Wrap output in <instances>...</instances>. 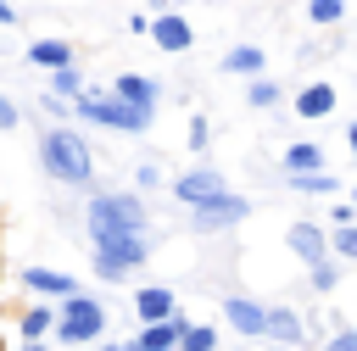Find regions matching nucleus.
Returning a JSON list of instances; mask_svg holds the SVG:
<instances>
[{
    "label": "nucleus",
    "instance_id": "nucleus-14",
    "mask_svg": "<svg viewBox=\"0 0 357 351\" xmlns=\"http://www.w3.org/2000/svg\"><path fill=\"white\" fill-rule=\"evenodd\" d=\"M134 312H139L145 323L167 318V312H173V290H162V284H156V290H139V295H134Z\"/></svg>",
    "mask_w": 357,
    "mask_h": 351
},
{
    "label": "nucleus",
    "instance_id": "nucleus-21",
    "mask_svg": "<svg viewBox=\"0 0 357 351\" xmlns=\"http://www.w3.org/2000/svg\"><path fill=\"white\" fill-rule=\"evenodd\" d=\"M335 251H340L346 262H357V228H351V223H340V234H335Z\"/></svg>",
    "mask_w": 357,
    "mask_h": 351
},
{
    "label": "nucleus",
    "instance_id": "nucleus-30",
    "mask_svg": "<svg viewBox=\"0 0 357 351\" xmlns=\"http://www.w3.org/2000/svg\"><path fill=\"white\" fill-rule=\"evenodd\" d=\"M22 351H45V345H22Z\"/></svg>",
    "mask_w": 357,
    "mask_h": 351
},
{
    "label": "nucleus",
    "instance_id": "nucleus-17",
    "mask_svg": "<svg viewBox=\"0 0 357 351\" xmlns=\"http://www.w3.org/2000/svg\"><path fill=\"white\" fill-rule=\"evenodd\" d=\"M28 61H39V67H67V61H73V50H67L61 39H39V45L28 50Z\"/></svg>",
    "mask_w": 357,
    "mask_h": 351
},
{
    "label": "nucleus",
    "instance_id": "nucleus-29",
    "mask_svg": "<svg viewBox=\"0 0 357 351\" xmlns=\"http://www.w3.org/2000/svg\"><path fill=\"white\" fill-rule=\"evenodd\" d=\"M351 150H357V123H351Z\"/></svg>",
    "mask_w": 357,
    "mask_h": 351
},
{
    "label": "nucleus",
    "instance_id": "nucleus-24",
    "mask_svg": "<svg viewBox=\"0 0 357 351\" xmlns=\"http://www.w3.org/2000/svg\"><path fill=\"white\" fill-rule=\"evenodd\" d=\"M273 100H279L273 84H251V106H273Z\"/></svg>",
    "mask_w": 357,
    "mask_h": 351
},
{
    "label": "nucleus",
    "instance_id": "nucleus-20",
    "mask_svg": "<svg viewBox=\"0 0 357 351\" xmlns=\"http://www.w3.org/2000/svg\"><path fill=\"white\" fill-rule=\"evenodd\" d=\"M45 329H50V312H45V306H33V312L22 318V334H28V340H39Z\"/></svg>",
    "mask_w": 357,
    "mask_h": 351
},
{
    "label": "nucleus",
    "instance_id": "nucleus-4",
    "mask_svg": "<svg viewBox=\"0 0 357 351\" xmlns=\"http://www.w3.org/2000/svg\"><path fill=\"white\" fill-rule=\"evenodd\" d=\"M100 329H106V312H100V301H89V295H67V312H61V323H56V334L67 340V345H84V340H100Z\"/></svg>",
    "mask_w": 357,
    "mask_h": 351
},
{
    "label": "nucleus",
    "instance_id": "nucleus-23",
    "mask_svg": "<svg viewBox=\"0 0 357 351\" xmlns=\"http://www.w3.org/2000/svg\"><path fill=\"white\" fill-rule=\"evenodd\" d=\"M56 89H61V95H78V67H73V61L56 67Z\"/></svg>",
    "mask_w": 357,
    "mask_h": 351
},
{
    "label": "nucleus",
    "instance_id": "nucleus-16",
    "mask_svg": "<svg viewBox=\"0 0 357 351\" xmlns=\"http://www.w3.org/2000/svg\"><path fill=\"white\" fill-rule=\"evenodd\" d=\"M117 95L128 100V106H139V111H151V100H156V89H151V78H117Z\"/></svg>",
    "mask_w": 357,
    "mask_h": 351
},
{
    "label": "nucleus",
    "instance_id": "nucleus-10",
    "mask_svg": "<svg viewBox=\"0 0 357 351\" xmlns=\"http://www.w3.org/2000/svg\"><path fill=\"white\" fill-rule=\"evenodd\" d=\"M151 33H156L162 50H190V22H178V17H156Z\"/></svg>",
    "mask_w": 357,
    "mask_h": 351
},
{
    "label": "nucleus",
    "instance_id": "nucleus-28",
    "mask_svg": "<svg viewBox=\"0 0 357 351\" xmlns=\"http://www.w3.org/2000/svg\"><path fill=\"white\" fill-rule=\"evenodd\" d=\"M6 22H17V17H11V6H6V0H0V28H6Z\"/></svg>",
    "mask_w": 357,
    "mask_h": 351
},
{
    "label": "nucleus",
    "instance_id": "nucleus-5",
    "mask_svg": "<svg viewBox=\"0 0 357 351\" xmlns=\"http://www.w3.org/2000/svg\"><path fill=\"white\" fill-rule=\"evenodd\" d=\"M89 223H112V228H139L145 234V212L134 195H100L89 201Z\"/></svg>",
    "mask_w": 357,
    "mask_h": 351
},
{
    "label": "nucleus",
    "instance_id": "nucleus-7",
    "mask_svg": "<svg viewBox=\"0 0 357 351\" xmlns=\"http://www.w3.org/2000/svg\"><path fill=\"white\" fill-rule=\"evenodd\" d=\"M251 206L245 201H234V195H218V201H206V206H195V217H201V228H229V223H240Z\"/></svg>",
    "mask_w": 357,
    "mask_h": 351
},
{
    "label": "nucleus",
    "instance_id": "nucleus-1",
    "mask_svg": "<svg viewBox=\"0 0 357 351\" xmlns=\"http://www.w3.org/2000/svg\"><path fill=\"white\" fill-rule=\"evenodd\" d=\"M89 240H95V267L100 279H123L134 262H145V245H139V228H112V223H89Z\"/></svg>",
    "mask_w": 357,
    "mask_h": 351
},
{
    "label": "nucleus",
    "instance_id": "nucleus-3",
    "mask_svg": "<svg viewBox=\"0 0 357 351\" xmlns=\"http://www.w3.org/2000/svg\"><path fill=\"white\" fill-rule=\"evenodd\" d=\"M78 117H89V123H100V128H128V134H139V128L151 123V111L128 106L123 95H89V89H78Z\"/></svg>",
    "mask_w": 357,
    "mask_h": 351
},
{
    "label": "nucleus",
    "instance_id": "nucleus-19",
    "mask_svg": "<svg viewBox=\"0 0 357 351\" xmlns=\"http://www.w3.org/2000/svg\"><path fill=\"white\" fill-rule=\"evenodd\" d=\"M212 345H218V329H206V323H190L178 334V351H212Z\"/></svg>",
    "mask_w": 357,
    "mask_h": 351
},
{
    "label": "nucleus",
    "instance_id": "nucleus-15",
    "mask_svg": "<svg viewBox=\"0 0 357 351\" xmlns=\"http://www.w3.org/2000/svg\"><path fill=\"white\" fill-rule=\"evenodd\" d=\"M268 340L296 345V340H301V318H296V312H284V306H273V312H268Z\"/></svg>",
    "mask_w": 357,
    "mask_h": 351
},
{
    "label": "nucleus",
    "instance_id": "nucleus-22",
    "mask_svg": "<svg viewBox=\"0 0 357 351\" xmlns=\"http://www.w3.org/2000/svg\"><path fill=\"white\" fill-rule=\"evenodd\" d=\"M346 11V0H312V22H335Z\"/></svg>",
    "mask_w": 357,
    "mask_h": 351
},
{
    "label": "nucleus",
    "instance_id": "nucleus-9",
    "mask_svg": "<svg viewBox=\"0 0 357 351\" xmlns=\"http://www.w3.org/2000/svg\"><path fill=\"white\" fill-rule=\"evenodd\" d=\"M290 251H296L301 262H312V267L329 256V245H324V234H318L312 223H296V228H290Z\"/></svg>",
    "mask_w": 357,
    "mask_h": 351
},
{
    "label": "nucleus",
    "instance_id": "nucleus-2",
    "mask_svg": "<svg viewBox=\"0 0 357 351\" xmlns=\"http://www.w3.org/2000/svg\"><path fill=\"white\" fill-rule=\"evenodd\" d=\"M39 156H45V167H50L56 178H67V184H89V145H84L78 134H67V128L45 134Z\"/></svg>",
    "mask_w": 357,
    "mask_h": 351
},
{
    "label": "nucleus",
    "instance_id": "nucleus-31",
    "mask_svg": "<svg viewBox=\"0 0 357 351\" xmlns=\"http://www.w3.org/2000/svg\"><path fill=\"white\" fill-rule=\"evenodd\" d=\"M106 351H123V345H106Z\"/></svg>",
    "mask_w": 357,
    "mask_h": 351
},
{
    "label": "nucleus",
    "instance_id": "nucleus-18",
    "mask_svg": "<svg viewBox=\"0 0 357 351\" xmlns=\"http://www.w3.org/2000/svg\"><path fill=\"white\" fill-rule=\"evenodd\" d=\"M284 167H290V173H312V167H324V150H318V145H290Z\"/></svg>",
    "mask_w": 357,
    "mask_h": 351
},
{
    "label": "nucleus",
    "instance_id": "nucleus-11",
    "mask_svg": "<svg viewBox=\"0 0 357 351\" xmlns=\"http://www.w3.org/2000/svg\"><path fill=\"white\" fill-rule=\"evenodd\" d=\"M268 61H262V50L257 45H234L229 56H223V72H240V78H257Z\"/></svg>",
    "mask_w": 357,
    "mask_h": 351
},
{
    "label": "nucleus",
    "instance_id": "nucleus-6",
    "mask_svg": "<svg viewBox=\"0 0 357 351\" xmlns=\"http://www.w3.org/2000/svg\"><path fill=\"white\" fill-rule=\"evenodd\" d=\"M218 195H223V178H218L212 167L178 178V201H190V206H206V201H218Z\"/></svg>",
    "mask_w": 357,
    "mask_h": 351
},
{
    "label": "nucleus",
    "instance_id": "nucleus-8",
    "mask_svg": "<svg viewBox=\"0 0 357 351\" xmlns=\"http://www.w3.org/2000/svg\"><path fill=\"white\" fill-rule=\"evenodd\" d=\"M223 318H229L240 334H268V312H262L257 301H240V295H234V301H223Z\"/></svg>",
    "mask_w": 357,
    "mask_h": 351
},
{
    "label": "nucleus",
    "instance_id": "nucleus-27",
    "mask_svg": "<svg viewBox=\"0 0 357 351\" xmlns=\"http://www.w3.org/2000/svg\"><path fill=\"white\" fill-rule=\"evenodd\" d=\"M0 128H17V111H11V100H0Z\"/></svg>",
    "mask_w": 357,
    "mask_h": 351
},
{
    "label": "nucleus",
    "instance_id": "nucleus-26",
    "mask_svg": "<svg viewBox=\"0 0 357 351\" xmlns=\"http://www.w3.org/2000/svg\"><path fill=\"white\" fill-rule=\"evenodd\" d=\"M324 351H357V329H351V334H335Z\"/></svg>",
    "mask_w": 357,
    "mask_h": 351
},
{
    "label": "nucleus",
    "instance_id": "nucleus-13",
    "mask_svg": "<svg viewBox=\"0 0 357 351\" xmlns=\"http://www.w3.org/2000/svg\"><path fill=\"white\" fill-rule=\"evenodd\" d=\"M22 284H28V290H39V295H73V290H78L67 273H45V267H28V273H22Z\"/></svg>",
    "mask_w": 357,
    "mask_h": 351
},
{
    "label": "nucleus",
    "instance_id": "nucleus-12",
    "mask_svg": "<svg viewBox=\"0 0 357 351\" xmlns=\"http://www.w3.org/2000/svg\"><path fill=\"white\" fill-rule=\"evenodd\" d=\"M335 106V89L329 84H307L301 95H296V117H324Z\"/></svg>",
    "mask_w": 357,
    "mask_h": 351
},
{
    "label": "nucleus",
    "instance_id": "nucleus-25",
    "mask_svg": "<svg viewBox=\"0 0 357 351\" xmlns=\"http://www.w3.org/2000/svg\"><path fill=\"white\" fill-rule=\"evenodd\" d=\"M312 284H318V290H329V284H335V267H329V262H318V267H312Z\"/></svg>",
    "mask_w": 357,
    "mask_h": 351
}]
</instances>
